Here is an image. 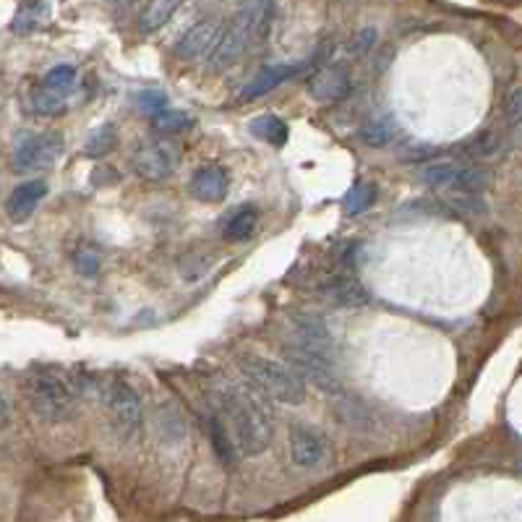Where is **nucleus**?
Masks as SVG:
<instances>
[{"label":"nucleus","instance_id":"3","mask_svg":"<svg viewBox=\"0 0 522 522\" xmlns=\"http://www.w3.org/2000/svg\"><path fill=\"white\" fill-rule=\"evenodd\" d=\"M238 368H241L243 379L261 392L267 400L280 402V405H301L306 400V379L285 365V363L269 361L261 356H243L238 358Z\"/></svg>","mask_w":522,"mask_h":522},{"label":"nucleus","instance_id":"28","mask_svg":"<svg viewBox=\"0 0 522 522\" xmlns=\"http://www.w3.org/2000/svg\"><path fill=\"white\" fill-rule=\"evenodd\" d=\"M504 118L510 125H520L522 123V86L510 89V94L504 100Z\"/></svg>","mask_w":522,"mask_h":522},{"label":"nucleus","instance_id":"5","mask_svg":"<svg viewBox=\"0 0 522 522\" xmlns=\"http://www.w3.org/2000/svg\"><path fill=\"white\" fill-rule=\"evenodd\" d=\"M418 181L434 191H446L462 199L481 197L491 186V173L478 165H460V162H437L418 170Z\"/></svg>","mask_w":522,"mask_h":522},{"label":"nucleus","instance_id":"26","mask_svg":"<svg viewBox=\"0 0 522 522\" xmlns=\"http://www.w3.org/2000/svg\"><path fill=\"white\" fill-rule=\"evenodd\" d=\"M113 147H116V131H113V125H102V128L92 131V136H89L86 144H84L86 155H92V157L108 155Z\"/></svg>","mask_w":522,"mask_h":522},{"label":"nucleus","instance_id":"25","mask_svg":"<svg viewBox=\"0 0 522 522\" xmlns=\"http://www.w3.org/2000/svg\"><path fill=\"white\" fill-rule=\"evenodd\" d=\"M152 123H155V128L162 131V133H178V131L191 128V125H194V118H191L189 113H183V110H173V108H167L165 113L155 116Z\"/></svg>","mask_w":522,"mask_h":522},{"label":"nucleus","instance_id":"13","mask_svg":"<svg viewBox=\"0 0 522 522\" xmlns=\"http://www.w3.org/2000/svg\"><path fill=\"white\" fill-rule=\"evenodd\" d=\"M290 457L298 468H317L326 457V439L322 431L298 423L290 429Z\"/></svg>","mask_w":522,"mask_h":522},{"label":"nucleus","instance_id":"11","mask_svg":"<svg viewBox=\"0 0 522 522\" xmlns=\"http://www.w3.org/2000/svg\"><path fill=\"white\" fill-rule=\"evenodd\" d=\"M322 52H319V55H322ZM319 55H317V58H319ZM317 58H311V60H317ZM311 60H298V63H272V66H264V68H261L253 79L243 86L241 100L243 102H248V100H259V97L269 94V92H272V89H277L280 84H285L287 79H293V76H298L306 66H311Z\"/></svg>","mask_w":522,"mask_h":522},{"label":"nucleus","instance_id":"19","mask_svg":"<svg viewBox=\"0 0 522 522\" xmlns=\"http://www.w3.org/2000/svg\"><path fill=\"white\" fill-rule=\"evenodd\" d=\"M324 295L334 303V306H361L365 303V290L358 280L350 277H332L329 285L324 287Z\"/></svg>","mask_w":522,"mask_h":522},{"label":"nucleus","instance_id":"20","mask_svg":"<svg viewBox=\"0 0 522 522\" xmlns=\"http://www.w3.org/2000/svg\"><path fill=\"white\" fill-rule=\"evenodd\" d=\"M206 431H209V444H212L214 454H217L225 465H230V462L236 460V449H238V446L233 442L228 426L222 423V418H220V415H212L209 423H206Z\"/></svg>","mask_w":522,"mask_h":522},{"label":"nucleus","instance_id":"30","mask_svg":"<svg viewBox=\"0 0 522 522\" xmlns=\"http://www.w3.org/2000/svg\"><path fill=\"white\" fill-rule=\"evenodd\" d=\"M74 267H76L81 277H94L100 272V256L92 253V251H79L74 256Z\"/></svg>","mask_w":522,"mask_h":522},{"label":"nucleus","instance_id":"4","mask_svg":"<svg viewBox=\"0 0 522 522\" xmlns=\"http://www.w3.org/2000/svg\"><path fill=\"white\" fill-rule=\"evenodd\" d=\"M27 400L42 421L60 423L74 413L76 392L66 376H60L52 368H42L27 379Z\"/></svg>","mask_w":522,"mask_h":522},{"label":"nucleus","instance_id":"10","mask_svg":"<svg viewBox=\"0 0 522 522\" xmlns=\"http://www.w3.org/2000/svg\"><path fill=\"white\" fill-rule=\"evenodd\" d=\"M225 35V27L222 21L217 19H201L197 21L181 40L175 42V55L181 60H199V58H212L217 44Z\"/></svg>","mask_w":522,"mask_h":522},{"label":"nucleus","instance_id":"18","mask_svg":"<svg viewBox=\"0 0 522 522\" xmlns=\"http://www.w3.org/2000/svg\"><path fill=\"white\" fill-rule=\"evenodd\" d=\"M181 5H183V0H149L147 8L139 16V32L141 35H152V32L162 29L175 16V11Z\"/></svg>","mask_w":522,"mask_h":522},{"label":"nucleus","instance_id":"12","mask_svg":"<svg viewBox=\"0 0 522 522\" xmlns=\"http://www.w3.org/2000/svg\"><path fill=\"white\" fill-rule=\"evenodd\" d=\"M350 92H353V81L342 66H324L309 81V97L322 105L342 102Z\"/></svg>","mask_w":522,"mask_h":522},{"label":"nucleus","instance_id":"31","mask_svg":"<svg viewBox=\"0 0 522 522\" xmlns=\"http://www.w3.org/2000/svg\"><path fill=\"white\" fill-rule=\"evenodd\" d=\"M373 42H376V32H373V29H361V32L350 40L348 50L356 52V55H361L368 47H373Z\"/></svg>","mask_w":522,"mask_h":522},{"label":"nucleus","instance_id":"24","mask_svg":"<svg viewBox=\"0 0 522 522\" xmlns=\"http://www.w3.org/2000/svg\"><path fill=\"white\" fill-rule=\"evenodd\" d=\"M361 139L368 144V147H387L389 139H392V123L387 118H371L361 128Z\"/></svg>","mask_w":522,"mask_h":522},{"label":"nucleus","instance_id":"1","mask_svg":"<svg viewBox=\"0 0 522 522\" xmlns=\"http://www.w3.org/2000/svg\"><path fill=\"white\" fill-rule=\"evenodd\" d=\"M214 410L228 426L238 452L256 457L264 454L272 444V421L267 410L253 400L241 387H220L214 389Z\"/></svg>","mask_w":522,"mask_h":522},{"label":"nucleus","instance_id":"21","mask_svg":"<svg viewBox=\"0 0 522 522\" xmlns=\"http://www.w3.org/2000/svg\"><path fill=\"white\" fill-rule=\"evenodd\" d=\"M248 131L253 136H259L261 141L272 144V147H282L287 141V123L277 118V116H259L248 123Z\"/></svg>","mask_w":522,"mask_h":522},{"label":"nucleus","instance_id":"32","mask_svg":"<svg viewBox=\"0 0 522 522\" xmlns=\"http://www.w3.org/2000/svg\"><path fill=\"white\" fill-rule=\"evenodd\" d=\"M113 5L116 8H128V5H133V0H113Z\"/></svg>","mask_w":522,"mask_h":522},{"label":"nucleus","instance_id":"29","mask_svg":"<svg viewBox=\"0 0 522 522\" xmlns=\"http://www.w3.org/2000/svg\"><path fill=\"white\" fill-rule=\"evenodd\" d=\"M502 149V139L496 133H483L473 144H470V155L473 157H491Z\"/></svg>","mask_w":522,"mask_h":522},{"label":"nucleus","instance_id":"27","mask_svg":"<svg viewBox=\"0 0 522 522\" xmlns=\"http://www.w3.org/2000/svg\"><path fill=\"white\" fill-rule=\"evenodd\" d=\"M136 105H139L144 113H149L152 118H155V116H160V113H165V110L170 108V105H167V94L160 92V89H144V92H139Z\"/></svg>","mask_w":522,"mask_h":522},{"label":"nucleus","instance_id":"14","mask_svg":"<svg viewBox=\"0 0 522 522\" xmlns=\"http://www.w3.org/2000/svg\"><path fill=\"white\" fill-rule=\"evenodd\" d=\"M228 186H230V178H228V170L225 167H220V165H204V167H199L191 175L189 194L197 201L214 204V201L225 199Z\"/></svg>","mask_w":522,"mask_h":522},{"label":"nucleus","instance_id":"7","mask_svg":"<svg viewBox=\"0 0 522 522\" xmlns=\"http://www.w3.org/2000/svg\"><path fill=\"white\" fill-rule=\"evenodd\" d=\"M181 144L162 133V136H152L147 141H141L133 152V173L144 181H165L170 178L178 165H181Z\"/></svg>","mask_w":522,"mask_h":522},{"label":"nucleus","instance_id":"15","mask_svg":"<svg viewBox=\"0 0 522 522\" xmlns=\"http://www.w3.org/2000/svg\"><path fill=\"white\" fill-rule=\"evenodd\" d=\"M47 197V183L44 181H27L21 186H16L11 191V197L5 201V214L11 222H27L35 209L40 206V201Z\"/></svg>","mask_w":522,"mask_h":522},{"label":"nucleus","instance_id":"23","mask_svg":"<svg viewBox=\"0 0 522 522\" xmlns=\"http://www.w3.org/2000/svg\"><path fill=\"white\" fill-rule=\"evenodd\" d=\"M373 201H376V186H373V183H358V186H353V189L348 191L342 206H345L348 214L356 217V214L368 212V209L373 206Z\"/></svg>","mask_w":522,"mask_h":522},{"label":"nucleus","instance_id":"17","mask_svg":"<svg viewBox=\"0 0 522 522\" xmlns=\"http://www.w3.org/2000/svg\"><path fill=\"white\" fill-rule=\"evenodd\" d=\"M256 222H259V209L251 206V204H241V206H236L233 212L225 214L220 230H222V236H225L228 241L243 243L253 236Z\"/></svg>","mask_w":522,"mask_h":522},{"label":"nucleus","instance_id":"8","mask_svg":"<svg viewBox=\"0 0 522 522\" xmlns=\"http://www.w3.org/2000/svg\"><path fill=\"white\" fill-rule=\"evenodd\" d=\"M105 405H108V413H110V421H113V431L121 437L123 442H131L141 431V421H144L141 400L133 392V387L125 384V381H113L108 387Z\"/></svg>","mask_w":522,"mask_h":522},{"label":"nucleus","instance_id":"2","mask_svg":"<svg viewBox=\"0 0 522 522\" xmlns=\"http://www.w3.org/2000/svg\"><path fill=\"white\" fill-rule=\"evenodd\" d=\"M277 13V0H241L236 16L225 27V35L217 44L214 55L209 58L214 71L230 68L243 55L269 37Z\"/></svg>","mask_w":522,"mask_h":522},{"label":"nucleus","instance_id":"22","mask_svg":"<svg viewBox=\"0 0 522 522\" xmlns=\"http://www.w3.org/2000/svg\"><path fill=\"white\" fill-rule=\"evenodd\" d=\"M42 86L47 92H55L60 97H68L74 92V86H76V68L74 66H63V63L55 66V68H50L44 74V79H42Z\"/></svg>","mask_w":522,"mask_h":522},{"label":"nucleus","instance_id":"9","mask_svg":"<svg viewBox=\"0 0 522 522\" xmlns=\"http://www.w3.org/2000/svg\"><path fill=\"white\" fill-rule=\"evenodd\" d=\"M285 358L290 361V368H295L306 381H314V387H319L326 395H340L342 392V384H340V376L332 365V358L317 353V350H309L303 345H287L285 348Z\"/></svg>","mask_w":522,"mask_h":522},{"label":"nucleus","instance_id":"6","mask_svg":"<svg viewBox=\"0 0 522 522\" xmlns=\"http://www.w3.org/2000/svg\"><path fill=\"white\" fill-rule=\"evenodd\" d=\"M66 149V139L60 131H24L16 136L11 149V170L13 173H37L50 170Z\"/></svg>","mask_w":522,"mask_h":522},{"label":"nucleus","instance_id":"16","mask_svg":"<svg viewBox=\"0 0 522 522\" xmlns=\"http://www.w3.org/2000/svg\"><path fill=\"white\" fill-rule=\"evenodd\" d=\"M293 326H295V345H303L309 350H317V353H324L329 356V348H332V334L326 329V324L319 319V317H311V314H298L293 319Z\"/></svg>","mask_w":522,"mask_h":522}]
</instances>
